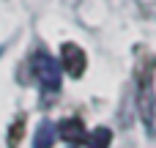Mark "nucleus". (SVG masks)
Returning a JSON list of instances; mask_svg holds the SVG:
<instances>
[{
    "instance_id": "f257e3e1",
    "label": "nucleus",
    "mask_w": 156,
    "mask_h": 148,
    "mask_svg": "<svg viewBox=\"0 0 156 148\" xmlns=\"http://www.w3.org/2000/svg\"><path fill=\"white\" fill-rule=\"evenodd\" d=\"M33 69H36V77H38V82H41L44 91L55 93V91L60 88V66H58V60H55L52 55L36 52V55H33Z\"/></svg>"
},
{
    "instance_id": "f03ea898",
    "label": "nucleus",
    "mask_w": 156,
    "mask_h": 148,
    "mask_svg": "<svg viewBox=\"0 0 156 148\" xmlns=\"http://www.w3.org/2000/svg\"><path fill=\"white\" fill-rule=\"evenodd\" d=\"M60 63H63V69H66L71 77H82V71H85V66H88L85 52H82L77 44H71V41L60 47Z\"/></svg>"
},
{
    "instance_id": "7ed1b4c3",
    "label": "nucleus",
    "mask_w": 156,
    "mask_h": 148,
    "mask_svg": "<svg viewBox=\"0 0 156 148\" xmlns=\"http://www.w3.org/2000/svg\"><path fill=\"white\" fill-rule=\"evenodd\" d=\"M58 135H60L66 143H82V140H88L85 124H82L80 118H66V121H60V126H58Z\"/></svg>"
},
{
    "instance_id": "20e7f679",
    "label": "nucleus",
    "mask_w": 156,
    "mask_h": 148,
    "mask_svg": "<svg viewBox=\"0 0 156 148\" xmlns=\"http://www.w3.org/2000/svg\"><path fill=\"white\" fill-rule=\"evenodd\" d=\"M137 104H140V115H143L145 124L151 126V124H154V85H151V77L143 80V85H140V96H137Z\"/></svg>"
},
{
    "instance_id": "39448f33",
    "label": "nucleus",
    "mask_w": 156,
    "mask_h": 148,
    "mask_svg": "<svg viewBox=\"0 0 156 148\" xmlns=\"http://www.w3.org/2000/svg\"><path fill=\"white\" fill-rule=\"evenodd\" d=\"M52 143H55V126L49 121H41V126L36 129L33 148H52Z\"/></svg>"
},
{
    "instance_id": "423d86ee",
    "label": "nucleus",
    "mask_w": 156,
    "mask_h": 148,
    "mask_svg": "<svg viewBox=\"0 0 156 148\" xmlns=\"http://www.w3.org/2000/svg\"><path fill=\"white\" fill-rule=\"evenodd\" d=\"M110 140H112V132L101 126V129L90 132V137H88V148H107V146H110Z\"/></svg>"
}]
</instances>
